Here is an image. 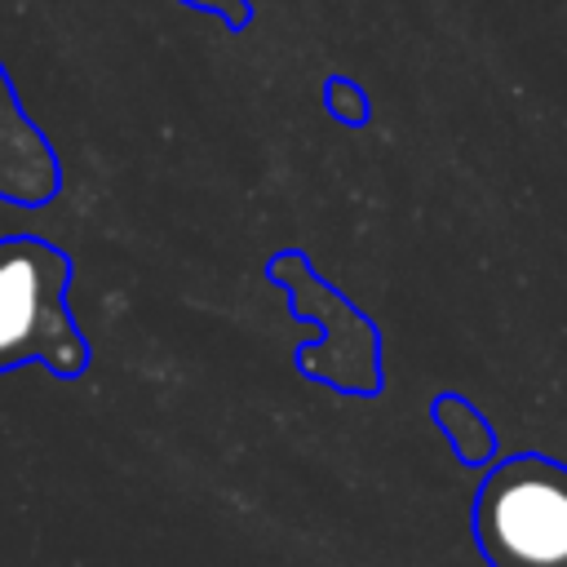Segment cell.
I'll return each mask as SVG.
<instances>
[{"mask_svg":"<svg viewBox=\"0 0 567 567\" xmlns=\"http://www.w3.org/2000/svg\"><path fill=\"white\" fill-rule=\"evenodd\" d=\"M71 257L40 235L0 239V372L40 363L71 381L89 368V341L66 310Z\"/></svg>","mask_w":567,"mask_h":567,"instance_id":"1","label":"cell"},{"mask_svg":"<svg viewBox=\"0 0 567 567\" xmlns=\"http://www.w3.org/2000/svg\"><path fill=\"white\" fill-rule=\"evenodd\" d=\"M474 545L487 567H567V470L518 452L474 492Z\"/></svg>","mask_w":567,"mask_h":567,"instance_id":"2","label":"cell"},{"mask_svg":"<svg viewBox=\"0 0 567 567\" xmlns=\"http://www.w3.org/2000/svg\"><path fill=\"white\" fill-rule=\"evenodd\" d=\"M266 279L292 301V315L319 337L292 350V363L306 381H319L337 394L372 399L381 394V332L377 323L346 301L297 248H284L266 261Z\"/></svg>","mask_w":567,"mask_h":567,"instance_id":"3","label":"cell"},{"mask_svg":"<svg viewBox=\"0 0 567 567\" xmlns=\"http://www.w3.org/2000/svg\"><path fill=\"white\" fill-rule=\"evenodd\" d=\"M62 190V164L44 128L27 115L13 75L0 62V199L18 208H44Z\"/></svg>","mask_w":567,"mask_h":567,"instance_id":"4","label":"cell"},{"mask_svg":"<svg viewBox=\"0 0 567 567\" xmlns=\"http://www.w3.org/2000/svg\"><path fill=\"white\" fill-rule=\"evenodd\" d=\"M430 412H434V425L443 430V439L452 443V452H456L461 465H487V461L496 456V434H492L487 416H483L470 399H461V394H439Z\"/></svg>","mask_w":567,"mask_h":567,"instance_id":"5","label":"cell"},{"mask_svg":"<svg viewBox=\"0 0 567 567\" xmlns=\"http://www.w3.org/2000/svg\"><path fill=\"white\" fill-rule=\"evenodd\" d=\"M323 111L346 124V128H363L372 120V102H368V89L350 75H328L323 80Z\"/></svg>","mask_w":567,"mask_h":567,"instance_id":"6","label":"cell"},{"mask_svg":"<svg viewBox=\"0 0 567 567\" xmlns=\"http://www.w3.org/2000/svg\"><path fill=\"white\" fill-rule=\"evenodd\" d=\"M177 4H186V9H195V13L217 18L226 31H248V27H252V18H257V4H252V0H177Z\"/></svg>","mask_w":567,"mask_h":567,"instance_id":"7","label":"cell"}]
</instances>
